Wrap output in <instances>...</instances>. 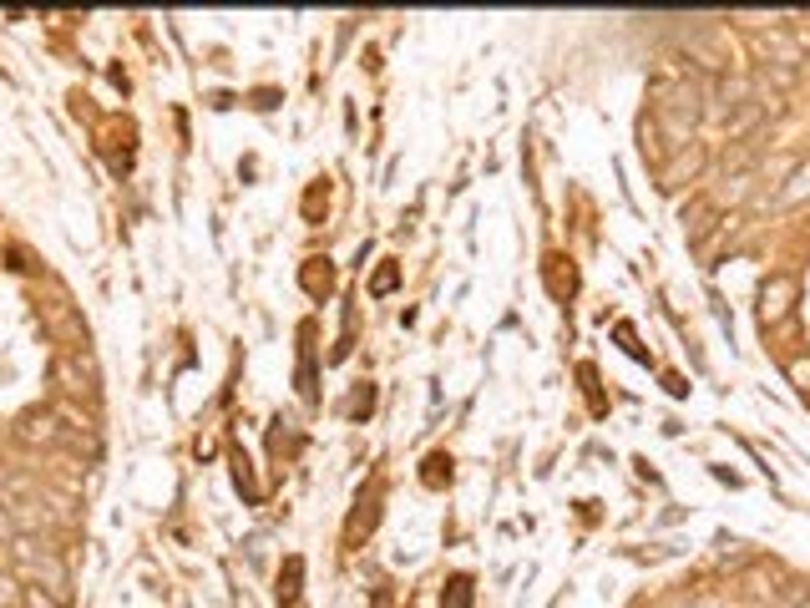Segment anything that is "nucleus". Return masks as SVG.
<instances>
[{
  "label": "nucleus",
  "mask_w": 810,
  "mask_h": 608,
  "mask_svg": "<svg viewBox=\"0 0 810 608\" xmlns=\"http://www.w3.org/2000/svg\"><path fill=\"white\" fill-rule=\"evenodd\" d=\"M805 198H810V158L790 168V178L775 188V198H770V203H775V208H800Z\"/></svg>",
  "instance_id": "nucleus-8"
},
{
  "label": "nucleus",
  "mask_w": 810,
  "mask_h": 608,
  "mask_svg": "<svg viewBox=\"0 0 810 608\" xmlns=\"http://www.w3.org/2000/svg\"><path fill=\"white\" fill-rule=\"evenodd\" d=\"M31 578L51 593V598H66V588H71V578H66V563L56 558V553H41L36 563H31Z\"/></svg>",
  "instance_id": "nucleus-7"
},
{
  "label": "nucleus",
  "mask_w": 810,
  "mask_h": 608,
  "mask_svg": "<svg viewBox=\"0 0 810 608\" xmlns=\"http://www.w3.org/2000/svg\"><path fill=\"white\" fill-rule=\"evenodd\" d=\"M785 375L795 380V386H800V391H810V355H795V360L785 365Z\"/></svg>",
  "instance_id": "nucleus-15"
},
{
  "label": "nucleus",
  "mask_w": 810,
  "mask_h": 608,
  "mask_svg": "<svg viewBox=\"0 0 810 608\" xmlns=\"http://www.w3.org/2000/svg\"><path fill=\"white\" fill-rule=\"evenodd\" d=\"M16 598H21V593H16V578H11V573H0V608H11Z\"/></svg>",
  "instance_id": "nucleus-18"
},
{
  "label": "nucleus",
  "mask_w": 810,
  "mask_h": 608,
  "mask_svg": "<svg viewBox=\"0 0 810 608\" xmlns=\"http://www.w3.org/2000/svg\"><path fill=\"white\" fill-rule=\"evenodd\" d=\"M51 380L66 391V396H92V375H87V360H71V355H56L51 360Z\"/></svg>",
  "instance_id": "nucleus-5"
},
{
  "label": "nucleus",
  "mask_w": 810,
  "mask_h": 608,
  "mask_svg": "<svg viewBox=\"0 0 810 608\" xmlns=\"http://www.w3.org/2000/svg\"><path fill=\"white\" fill-rule=\"evenodd\" d=\"M46 310V325H51V335H61V340H71V345H81L87 340V330L76 325V315H71V304H41Z\"/></svg>",
  "instance_id": "nucleus-10"
},
{
  "label": "nucleus",
  "mask_w": 810,
  "mask_h": 608,
  "mask_svg": "<svg viewBox=\"0 0 810 608\" xmlns=\"http://www.w3.org/2000/svg\"><path fill=\"white\" fill-rule=\"evenodd\" d=\"M704 163H709V152L699 147V142H689V147H679V152H669V163L659 168V188L664 193H679V188H689L699 173H704Z\"/></svg>",
  "instance_id": "nucleus-1"
},
{
  "label": "nucleus",
  "mask_w": 810,
  "mask_h": 608,
  "mask_svg": "<svg viewBox=\"0 0 810 608\" xmlns=\"http://www.w3.org/2000/svg\"><path fill=\"white\" fill-rule=\"evenodd\" d=\"M729 21H735V26H745V31H780L785 11H735Z\"/></svg>",
  "instance_id": "nucleus-12"
},
{
  "label": "nucleus",
  "mask_w": 810,
  "mask_h": 608,
  "mask_svg": "<svg viewBox=\"0 0 810 608\" xmlns=\"http://www.w3.org/2000/svg\"><path fill=\"white\" fill-rule=\"evenodd\" d=\"M765 82H775V87H795V71H790V66H765Z\"/></svg>",
  "instance_id": "nucleus-17"
},
{
  "label": "nucleus",
  "mask_w": 810,
  "mask_h": 608,
  "mask_svg": "<svg viewBox=\"0 0 810 608\" xmlns=\"http://www.w3.org/2000/svg\"><path fill=\"white\" fill-rule=\"evenodd\" d=\"M390 284H395V269H380V274H375V294H385Z\"/></svg>",
  "instance_id": "nucleus-20"
},
{
  "label": "nucleus",
  "mask_w": 810,
  "mask_h": 608,
  "mask_svg": "<svg viewBox=\"0 0 810 608\" xmlns=\"http://www.w3.org/2000/svg\"><path fill=\"white\" fill-rule=\"evenodd\" d=\"M755 56L765 61V66H800L805 61V41L795 36V31H765L760 41H755Z\"/></svg>",
  "instance_id": "nucleus-3"
},
{
  "label": "nucleus",
  "mask_w": 810,
  "mask_h": 608,
  "mask_svg": "<svg viewBox=\"0 0 810 608\" xmlns=\"http://www.w3.org/2000/svg\"><path fill=\"white\" fill-rule=\"evenodd\" d=\"M26 608H61V598H51L46 588H26Z\"/></svg>",
  "instance_id": "nucleus-16"
},
{
  "label": "nucleus",
  "mask_w": 810,
  "mask_h": 608,
  "mask_svg": "<svg viewBox=\"0 0 810 608\" xmlns=\"http://www.w3.org/2000/svg\"><path fill=\"white\" fill-rule=\"evenodd\" d=\"M11 436L21 441V446H56L61 441V421H56V411H21L16 416V426H11Z\"/></svg>",
  "instance_id": "nucleus-4"
},
{
  "label": "nucleus",
  "mask_w": 810,
  "mask_h": 608,
  "mask_svg": "<svg viewBox=\"0 0 810 608\" xmlns=\"http://www.w3.org/2000/svg\"><path fill=\"white\" fill-rule=\"evenodd\" d=\"M719 223H724V213H719L709 198H694V203L684 208V228H689V239H694V244L709 234V228H719Z\"/></svg>",
  "instance_id": "nucleus-9"
},
{
  "label": "nucleus",
  "mask_w": 810,
  "mask_h": 608,
  "mask_svg": "<svg viewBox=\"0 0 810 608\" xmlns=\"http://www.w3.org/2000/svg\"><path fill=\"white\" fill-rule=\"evenodd\" d=\"M56 421H61L66 431H81V441H92V416H87V411H76L71 401L56 406Z\"/></svg>",
  "instance_id": "nucleus-13"
},
{
  "label": "nucleus",
  "mask_w": 810,
  "mask_h": 608,
  "mask_svg": "<svg viewBox=\"0 0 810 608\" xmlns=\"http://www.w3.org/2000/svg\"><path fill=\"white\" fill-rule=\"evenodd\" d=\"M694 608H729V598H724V593H699Z\"/></svg>",
  "instance_id": "nucleus-19"
},
{
  "label": "nucleus",
  "mask_w": 810,
  "mask_h": 608,
  "mask_svg": "<svg viewBox=\"0 0 810 608\" xmlns=\"http://www.w3.org/2000/svg\"><path fill=\"white\" fill-rule=\"evenodd\" d=\"M745 583H750V593H755V598H775V573H765V568H755V573H750Z\"/></svg>",
  "instance_id": "nucleus-14"
},
{
  "label": "nucleus",
  "mask_w": 810,
  "mask_h": 608,
  "mask_svg": "<svg viewBox=\"0 0 810 608\" xmlns=\"http://www.w3.org/2000/svg\"><path fill=\"white\" fill-rule=\"evenodd\" d=\"M795 299H800V279L795 274H770L760 284V320L765 325H780L795 310Z\"/></svg>",
  "instance_id": "nucleus-2"
},
{
  "label": "nucleus",
  "mask_w": 810,
  "mask_h": 608,
  "mask_svg": "<svg viewBox=\"0 0 810 608\" xmlns=\"http://www.w3.org/2000/svg\"><path fill=\"white\" fill-rule=\"evenodd\" d=\"M765 117H770V112H765V92H760L750 107H740V112H729V117H724V142H745L750 132H760Z\"/></svg>",
  "instance_id": "nucleus-6"
},
{
  "label": "nucleus",
  "mask_w": 810,
  "mask_h": 608,
  "mask_svg": "<svg viewBox=\"0 0 810 608\" xmlns=\"http://www.w3.org/2000/svg\"><path fill=\"white\" fill-rule=\"evenodd\" d=\"M755 183H760L755 173H735V178H724V188H719V193H714L709 203H714V208H724V203L735 208V203H745V198L755 193Z\"/></svg>",
  "instance_id": "nucleus-11"
},
{
  "label": "nucleus",
  "mask_w": 810,
  "mask_h": 608,
  "mask_svg": "<svg viewBox=\"0 0 810 608\" xmlns=\"http://www.w3.org/2000/svg\"><path fill=\"white\" fill-rule=\"evenodd\" d=\"M0 538H16V527H11V517H6V507H0Z\"/></svg>",
  "instance_id": "nucleus-21"
}]
</instances>
